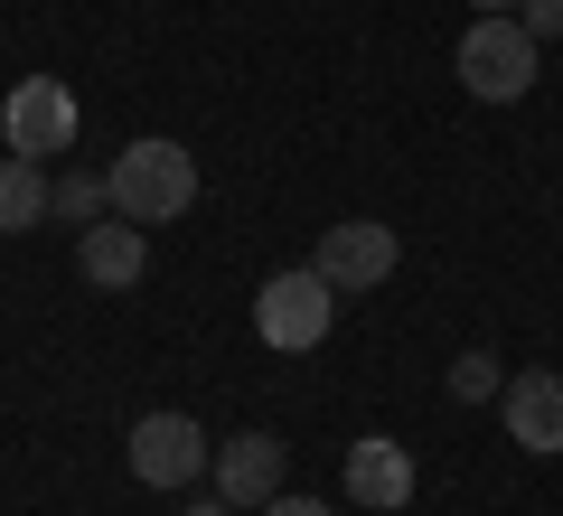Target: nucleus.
Listing matches in <instances>:
<instances>
[{
  "label": "nucleus",
  "instance_id": "obj_5",
  "mask_svg": "<svg viewBox=\"0 0 563 516\" xmlns=\"http://www.w3.org/2000/svg\"><path fill=\"white\" fill-rule=\"evenodd\" d=\"M122 451H132V479H141V488H188V479L217 470V451H207V432H198L188 414H141Z\"/></svg>",
  "mask_w": 563,
  "mask_h": 516
},
{
  "label": "nucleus",
  "instance_id": "obj_12",
  "mask_svg": "<svg viewBox=\"0 0 563 516\" xmlns=\"http://www.w3.org/2000/svg\"><path fill=\"white\" fill-rule=\"evenodd\" d=\"M47 217H66V226L113 217V179H95V169H66V179H57V207H47Z\"/></svg>",
  "mask_w": 563,
  "mask_h": 516
},
{
  "label": "nucleus",
  "instance_id": "obj_14",
  "mask_svg": "<svg viewBox=\"0 0 563 516\" xmlns=\"http://www.w3.org/2000/svg\"><path fill=\"white\" fill-rule=\"evenodd\" d=\"M517 20L536 29V39H563V0H517Z\"/></svg>",
  "mask_w": 563,
  "mask_h": 516
},
{
  "label": "nucleus",
  "instance_id": "obj_9",
  "mask_svg": "<svg viewBox=\"0 0 563 516\" xmlns=\"http://www.w3.org/2000/svg\"><path fill=\"white\" fill-rule=\"evenodd\" d=\"M282 460H291V451H282L273 432H235V441L217 451V497L254 516L263 497H282Z\"/></svg>",
  "mask_w": 563,
  "mask_h": 516
},
{
  "label": "nucleus",
  "instance_id": "obj_17",
  "mask_svg": "<svg viewBox=\"0 0 563 516\" xmlns=\"http://www.w3.org/2000/svg\"><path fill=\"white\" fill-rule=\"evenodd\" d=\"M498 10H517V0H470V20H498Z\"/></svg>",
  "mask_w": 563,
  "mask_h": 516
},
{
  "label": "nucleus",
  "instance_id": "obj_3",
  "mask_svg": "<svg viewBox=\"0 0 563 516\" xmlns=\"http://www.w3.org/2000/svg\"><path fill=\"white\" fill-rule=\"evenodd\" d=\"M329 319H339V292H329L310 263H301V273H273V282L254 292V338H263V348H282V358L320 348Z\"/></svg>",
  "mask_w": 563,
  "mask_h": 516
},
{
  "label": "nucleus",
  "instance_id": "obj_1",
  "mask_svg": "<svg viewBox=\"0 0 563 516\" xmlns=\"http://www.w3.org/2000/svg\"><path fill=\"white\" fill-rule=\"evenodd\" d=\"M103 179H113V217H132V226H179L198 207V160L179 141H161V132L122 141V160Z\"/></svg>",
  "mask_w": 563,
  "mask_h": 516
},
{
  "label": "nucleus",
  "instance_id": "obj_11",
  "mask_svg": "<svg viewBox=\"0 0 563 516\" xmlns=\"http://www.w3.org/2000/svg\"><path fill=\"white\" fill-rule=\"evenodd\" d=\"M57 207V179H47L38 160H20V151H0V235H29V226Z\"/></svg>",
  "mask_w": 563,
  "mask_h": 516
},
{
  "label": "nucleus",
  "instance_id": "obj_2",
  "mask_svg": "<svg viewBox=\"0 0 563 516\" xmlns=\"http://www.w3.org/2000/svg\"><path fill=\"white\" fill-rule=\"evenodd\" d=\"M536 47H544L536 29H526L517 10H498V20H470L461 29V57H451V66H461V85L479 103H517L526 85H536Z\"/></svg>",
  "mask_w": 563,
  "mask_h": 516
},
{
  "label": "nucleus",
  "instance_id": "obj_8",
  "mask_svg": "<svg viewBox=\"0 0 563 516\" xmlns=\"http://www.w3.org/2000/svg\"><path fill=\"white\" fill-rule=\"evenodd\" d=\"M498 414H507V441L517 451H536V460H554L563 451V376H507V395H498Z\"/></svg>",
  "mask_w": 563,
  "mask_h": 516
},
{
  "label": "nucleus",
  "instance_id": "obj_18",
  "mask_svg": "<svg viewBox=\"0 0 563 516\" xmlns=\"http://www.w3.org/2000/svg\"><path fill=\"white\" fill-rule=\"evenodd\" d=\"M366 516H395V507H366Z\"/></svg>",
  "mask_w": 563,
  "mask_h": 516
},
{
  "label": "nucleus",
  "instance_id": "obj_15",
  "mask_svg": "<svg viewBox=\"0 0 563 516\" xmlns=\"http://www.w3.org/2000/svg\"><path fill=\"white\" fill-rule=\"evenodd\" d=\"M254 516H329V507H320V497H263Z\"/></svg>",
  "mask_w": 563,
  "mask_h": 516
},
{
  "label": "nucleus",
  "instance_id": "obj_13",
  "mask_svg": "<svg viewBox=\"0 0 563 516\" xmlns=\"http://www.w3.org/2000/svg\"><path fill=\"white\" fill-rule=\"evenodd\" d=\"M451 395H461V404H488V395H507V366L498 358H488V348H470V358H451Z\"/></svg>",
  "mask_w": 563,
  "mask_h": 516
},
{
  "label": "nucleus",
  "instance_id": "obj_4",
  "mask_svg": "<svg viewBox=\"0 0 563 516\" xmlns=\"http://www.w3.org/2000/svg\"><path fill=\"white\" fill-rule=\"evenodd\" d=\"M0 141H10L20 160L76 151V95H66L57 76H20V85H10V103H0Z\"/></svg>",
  "mask_w": 563,
  "mask_h": 516
},
{
  "label": "nucleus",
  "instance_id": "obj_16",
  "mask_svg": "<svg viewBox=\"0 0 563 516\" xmlns=\"http://www.w3.org/2000/svg\"><path fill=\"white\" fill-rule=\"evenodd\" d=\"M179 516H244V507H225V497H198V507H179Z\"/></svg>",
  "mask_w": 563,
  "mask_h": 516
},
{
  "label": "nucleus",
  "instance_id": "obj_10",
  "mask_svg": "<svg viewBox=\"0 0 563 516\" xmlns=\"http://www.w3.org/2000/svg\"><path fill=\"white\" fill-rule=\"evenodd\" d=\"M347 497L357 507H413V451L404 441H385V432H366V441H347Z\"/></svg>",
  "mask_w": 563,
  "mask_h": 516
},
{
  "label": "nucleus",
  "instance_id": "obj_6",
  "mask_svg": "<svg viewBox=\"0 0 563 516\" xmlns=\"http://www.w3.org/2000/svg\"><path fill=\"white\" fill-rule=\"evenodd\" d=\"M395 226H376V217H347V226H329L320 235V263L310 273L329 282V292H376V282H395Z\"/></svg>",
  "mask_w": 563,
  "mask_h": 516
},
{
  "label": "nucleus",
  "instance_id": "obj_7",
  "mask_svg": "<svg viewBox=\"0 0 563 516\" xmlns=\"http://www.w3.org/2000/svg\"><path fill=\"white\" fill-rule=\"evenodd\" d=\"M76 273L95 282V292H132L141 273H151V226H132V217H95L76 235Z\"/></svg>",
  "mask_w": 563,
  "mask_h": 516
}]
</instances>
